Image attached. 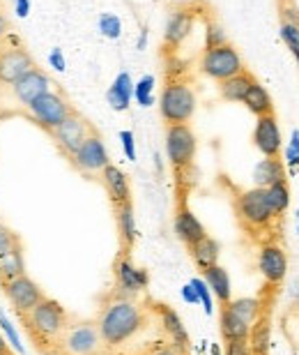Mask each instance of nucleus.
<instances>
[{
    "label": "nucleus",
    "mask_w": 299,
    "mask_h": 355,
    "mask_svg": "<svg viewBox=\"0 0 299 355\" xmlns=\"http://www.w3.org/2000/svg\"><path fill=\"white\" fill-rule=\"evenodd\" d=\"M147 325V309L134 297L113 293L104 304L97 318V330L104 342V349H120L127 346L134 337L141 335Z\"/></svg>",
    "instance_id": "obj_1"
},
{
    "label": "nucleus",
    "mask_w": 299,
    "mask_h": 355,
    "mask_svg": "<svg viewBox=\"0 0 299 355\" xmlns=\"http://www.w3.org/2000/svg\"><path fill=\"white\" fill-rule=\"evenodd\" d=\"M21 323H24L28 337H30V342L39 349V353L51 355L55 339L67 328L69 316L58 300L44 295L30 311L21 314Z\"/></svg>",
    "instance_id": "obj_2"
},
{
    "label": "nucleus",
    "mask_w": 299,
    "mask_h": 355,
    "mask_svg": "<svg viewBox=\"0 0 299 355\" xmlns=\"http://www.w3.org/2000/svg\"><path fill=\"white\" fill-rule=\"evenodd\" d=\"M196 90L189 79L173 76L166 81L159 97V113L166 125H189L196 113Z\"/></svg>",
    "instance_id": "obj_3"
},
{
    "label": "nucleus",
    "mask_w": 299,
    "mask_h": 355,
    "mask_svg": "<svg viewBox=\"0 0 299 355\" xmlns=\"http://www.w3.org/2000/svg\"><path fill=\"white\" fill-rule=\"evenodd\" d=\"M104 351V342L99 337L97 323L78 321L67 323L62 335L55 339L51 355H99Z\"/></svg>",
    "instance_id": "obj_4"
},
{
    "label": "nucleus",
    "mask_w": 299,
    "mask_h": 355,
    "mask_svg": "<svg viewBox=\"0 0 299 355\" xmlns=\"http://www.w3.org/2000/svg\"><path fill=\"white\" fill-rule=\"evenodd\" d=\"M235 212H237L239 224L246 231H262L272 224L274 212L267 203V194L262 187L246 189L235 198Z\"/></svg>",
    "instance_id": "obj_5"
},
{
    "label": "nucleus",
    "mask_w": 299,
    "mask_h": 355,
    "mask_svg": "<svg viewBox=\"0 0 299 355\" xmlns=\"http://www.w3.org/2000/svg\"><path fill=\"white\" fill-rule=\"evenodd\" d=\"M35 67L33 55L26 51L19 37L10 33L0 40V86H12Z\"/></svg>",
    "instance_id": "obj_6"
},
{
    "label": "nucleus",
    "mask_w": 299,
    "mask_h": 355,
    "mask_svg": "<svg viewBox=\"0 0 299 355\" xmlns=\"http://www.w3.org/2000/svg\"><path fill=\"white\" fill-rule=\"evenodd\" d=\"M242 69H244V62H242L239 51L230 42L215 49H205L201 55V72L205 76H210V79H215L217 83L239 74Z\"/></svg>",
    "instance_id": "obj_7"
},
{
    "label": "nucleus",
    "mask_w": 299,
    "mask_h": 355,
    "mask_svg": "<svg viewBox=\"0 0 299 355\" xmlns=\"http://www.w3.org/2000/svg\"><path fill=\"white\" fill-rule=\"evenodd\" d=\"M196 134L189 125H166V157L175 171H184L196 157Z\"/></svg>",
    "instance_id": "obj_8"
},
{
    "label": "nucleus",
    "mask_w": 299,
    "mask_h": 355,
    "mask_svg": "<svg viewBox=\"0 0 299 355\" xmlns=\"http://www.w3.org/2000/svg\"><path fill=\"white\" fill-rule=\"evenodd\" d=\"M28 113L33 116V120L37 123L42 130L46 132H53L62 120H65L69 113L74 111V106L67 102V97H62L60 92L55 90H48L44 92L42 97L35 99L33 104L26 106Z\"/></svg>",
    "instance_id": "obj_9"
},
{
    "label": "nucleus",
    "mask_w": 299,
    "mask_h": 355,
    "mask_svg": "<svg viewBox=\"0 0 299 355\" xmlns=\"http://www.w3.org/2000/svg\"><path fill=\"white\" fill-rule=\"evenodd\" d=\"M72 166L76 171H81L85 175H99L104 171L106 166L111 164V157H109V150H106V144L102 139V134L97 130H92L88 134V139L83 141L81 148L69 157Z\"/></svg>",
    "instance_id": "obj_10"
},
{
    "label": "nucleus",
    "mask_w": 299,
    "mask_h": 355,
    "mask_svg": "<svg viewBox=\"0 0 299 355\" xmlns=\"http://www.w3.org/2000/svg\"><path fill=\"white\" fill-rule=\"evenodd\" d=\"M92 130H95V127L74 109L53 132H48V134H51V139L55 141V146L60 148V153L69 159L78 148H81L83 141L88 139V134Z\"/></svg>",
    "instance_id": "obj_11"
},
{
    "label": "nucleus",
    "mask_w": 299,
    "mask_h": 355,
    "mask_svg": "<svg viewBox=\"0 0 299 355\" xmlns=\"http://www.w3.org/2000/svg\"><path fill=\"white\" fill-rule=\"evenodd\" d=\"M3 291H5V297L12 302V307L19 316L26 314V311H30L35 304L44 297V291L39 288V284L35 279H30L26 272L14 277V279H10V282H5Z\"/></svg>",
    "instance_id": "obj_12"
},
{
    "label": "nucleus",
    "mask_w": 299,
    "mask_h": 355,
    "mask_svg": "<svg viewBox=\"0 0 299 355\" xmlns=\"http://www.w3.org/2000/svg\"><path fill=\"white\" fill-rule=\"evenodd\" d=\"M150 284V275L147 270L136 268L132 263V259L127 257V252L123 257H118L116 261V293L125 295V297H134L138 293H143Z\"/></svg>",
    "instance_id": "obj_13"
},
{
    "label": "nucleus",
    "mask_w": 299,
    "mask_h": 355,
    "mask_svg": "<svg viewBox=\"0 0 299 355\" xmlns=\"http://www.w3.org/2000/svg\"><path fill=\"white\" fill-rule=\"evenodd\" d=\"M253 146L258 148L262 157H279L283 148L281 127L274 113L255 118V130H253Z\"/></svg>",
    "instance_id": "obj_14"
},
{
    "label": "nucleus",
    "mask_w": 299,
    "mask_h": 355,
    "mask_svg": "<svg viewBox=\"0 0 299 355\" xmlns=\"http://www.w3.org/2000/svg\"><path fill=\"white\" fill-rule=\"evenodd\" d=\"M194 24H196V12L173 10L168 14L166 28H163V46L170 53H175L184 44V40L191 35V31H194Z\"/></svg>",
    "instance_id": "obj_15"
},
{
    "label": "nucleus",
    "mask_w": 299,
    "mask_h": 355,
    "mask_svg": "<svg viewBox=\"0 0 299 355\" xmlns=\"http://www.w3.org/2000/svg\"><path fill=\"white\" fill-rule=\"evenodd\" d=\"M48 90H51V79H48V76L42 72L39 67H33L30 72L24 74L19 81L12 83L14 99H17L19 104H24V106L33 104L35 99L42 97Z\"/></svg>",
    "instance_id": "obj_16"
},
{
    "label": "nucleus",
    "mask_w": 299,
    "mask_h": 355,
    "mask_svg": "<svg viewBox=\"0 0 299 355\" xmlns=\"http://www.w3.org/2000/svg\"><path fill=\"white\" fill-rule=\"evenodd\" d=\"M258 270L269 284H281L288 275V257L279 245L267 243L258 252Z\"/></svg>",
    "instance_id": "obj_17"
},
{
    "label": "nucleus",
    "mask_w": 299,
    "mask_h": 355,
    "mask_svg": "<svg viewBox=\"0 0 299 355\" xmlns=\"http://www.w3.org/2000/svg\"><path fill=\"white\" fill-rule=\"evenodd\" d=\"M152 311L159 316V325H161L163 335L173 344L189 349V335H187V328H184L180 314H177L173 307H168V304H152Z\"/></svg>",
    "instance_id": "obj_18"
},
{
    "label": "nucleus",
    "mask_w": 299,
    "mask_h": 355,
    "mask_svg": "<svg viewBox=\"0 0 299 355\" xmlns=\"http://www.w3.org/2000/svg\"><path fill=\"white\" fill-rule=\"evenodd\" d=\"M99 178H102V182H104L106 191H109V198H111L113 205H120V203L132 201L129 178H127V173L120 166L109 164L102 173H99Z\"/></svg>",
    "instance_id": "obj_19"
},
{
    "label": "nucleus",
    "mask_w": 299,
    "mask_h": 355,
    "mask_svg": "<svg viewBox=\"0 0 299 355\" xmlns=\"http://www.w3.org/2000/svg\"><path fill=\"white\" fill-rule=\"evenodd\" d=\"M173 229H175V236L180 238L187 247L208 236V231H205V226L201 224V219H198L187 205H180V208H177Z\"/></svg>",
    "instance_id": "obj_20"
},
{
    "label": "nucleus",
    "mask_w": 299,
    "mask_h": 355,
    "mask_svg": "<svg viewBox=\"0 0 299 355\" xmlns=\"http://www.w3.org/2000/svg\"><path fill=\"white\" fill-rule=\"evenodd\" d=\"M116 208V222H118V233H120V243H123L125 252H129L134 243L138 238V226H136V215H134V205L132 201L113 205Z\"/></svg>",
    "instance_id": "obj_21"
},
{
    "label": "nucleus",
    "mask_w": 299,
    "mask_h": 355,
    "mask_svg": "<svg viewBox=\"0 0 299 355\" xmlns=\"http://www.w3.org/2000/svg\"><path fill=\"white\" fill-rule=\"evenodd\" d=\"M106 99H109L113 111H127L132 106L134 99V79L129 72H120L116 79H113L109 92H106Z\"/></svg>",
    "instance_id": "obj_22"
},
{
    "label": "nucleus",
    "mask_w": 299,
    "mask_h": 355,
    "mask_svg": "<svg viewBox=\"0 0 299 355\" xmlns=\"http://www.w3.org/2000/svg\"><path fill=\"white\" fill-rule=\"evenodd\" d=\"M286 180V164L279 157H265L260 159L253 168V182L255 187H272L274 182Z\"/></svg>",
    "instance_id": "obj_23"
},
{
    "label": "nucleus",
    "mask_w": 299,
    "mask_h": 355,
    "mask_svg": "<svg viewBox=\"0 0 299 355\" xmlns=\"http://www.w3.org/2000/svg\"><path fill=\"white\" fill-rule=\"evenodd\" d=\"M253 81H255L253 74L246 72V69H242L239 74L230 76V79L219 81V95H221V99H226V102H230V104H242V102H244L246 90L251 88Z\"/></svg>",
    "instance_id": "obj_24"
},
{
    "label": "nucleus",
    "mask_w": 299,
    "mask_h": 355,
    "mask_svg": "<svg viewBox=\"0 0 299 355\" xmlns=\"http://www.w3.org/2000/svg\"><path fill=\"white\" fill-rule=\"evenodd\" d=\"M203 279L208 284V288L212 291V295L217 297L219 304H228L233 300V288H230V277L221 266H212L208 270H203Z\"/></svg>",
    "instance_id": "obj_25"
},
{
    "label": "nucleus",
    "mask_w": 299,
    "mask_h": 355,
    "mask_svg": "<svg viewBox=\"0 0 299 355\" xmlns=\"http://www.w3.org/2000/svg\"><path fill=\"white\" fill-rule=\"evenodd\" d=\"M26 272V263H24V245L21 240H17L10 250L0 254V284L14 279V277Z\"/></svg>",
    "instance_id": "obj_26"
},
{
    "label": "nucleus",
    "mask_w": 299,
    "mask_h": 355,
    "mask_svg": "<svg viewBox=\"0 0 299 355\" xmlns=\"http://www.w3.org/2000/svg\"><path fill=\"white\" fill-rule=\"evenodd\" d=\"M189 254H191V259H194V263L198 268L208 270V268L219 263V254H221V247H219V243H217L215 238L205 236V238L198 240V243L189 245Z\"/></svg>",
    "instance_id": "obj_27"
},
{
    "label": "nucleus",
    "mask_w": 299,
    "mask_h": 355,
    "mask_svg": "<svg viewBox=\"0 0 299 355\" xmlns=\"http://www.w3.org/2000/svg\"><path fill=\"white\" fill-rule=\"evenodd\" d=\"M219 330H221V337L226 342H233V339H248L251 325L244 323L235 311L228 309V304H221V311H219Z\"/></svg>",
    "instance_id": "obj_28"
},
{
    "label": "nucleus",
    "mask_w": 299,
    "mask_h": 355,
    "mask_svg": "<svg viewBox=\"0 0 299 355\" xmlns=\"http://www.w3.org/2000/svg\"><path fill=\"white\" fill-rule=\"evenodd\" d=\"M242 104H244L246 109L251 111L255 118L267 116V113H274L272 95H269L267 88L262 86V83H258V81H253V83H251V88L246 90L244 102H242Z\"/></svg>",
    "instance_id": "obj_29"
},
{
    "label": "nucleus",
    "mask_w": 299,
    "mask_h": 355,
    "mask_svg": "<svg viewBox=\"0 0 299 355\" xmlns=\"http://www.w3.org/2000/svg\"><path fill=\"white\" fill-rule=\"evenodd\" d=\"M248 346H251L253 355H267L269 346H272V325H269L267 316H258L248 330Z\"/></svg>",
    "instance_id": "obj_30"
},
{
    "label": "nucleus",
    "mask_w": 299,
    "mask_h": 355,
    "mask_svg": "<svg viewBox=\"0 0 299 355\" xmlns=\"http://www.w3.org/2000/svg\"><path fill=\"white\" fill-rule=\"evenodd\" d=\"M99 355H189V349L177 346L168 339V342H152V344H145V346H141V349H134L127 353H116L113 349H104Z\"/></svg>",
    "instance_id": "obj_31"
},
{
    "label": "nucleus",
    "mask_w": 299,
    "mask_h": 355,
    "mask_svg": "<svg viewBox=\"0 0 299 355\" xmlns=\"http://www.w3.org/2000/svg\"><path fill=\"white\" fill-rule=\"evenodd\" d=\"M267 194V203L272 208L274 217L283 215L288 208H290V187H288V180H281V182H274L272 187L265 189Z\"/></svg>",
    "instance_id": "obj_32"
},
{
    "label": "nucleus",
    "mask_w": 299,
    "mask_h": 355,
    "mask_svg": "<svg viewBox=\"0 0 299 355\" xmlns=\"http://www.w3.org/2000/svg\"><path fill=\"white\" fill-rule=\"evenodd\" d=\"M228 309L235 311L244 323L253 325L255 318L260 316V300H255V297H237V300L228 302Z\"/></svg>",
    "instance_id": "obj_33"
},
{
    "label": "nucleus",
    "mask_w": 299,
    "mask_h": 355,
    "mask_svg": "<svg viewBox=\"0 0 299 355\" xmlns=\"http://www.w3.org/2000/svg\"><path fill=\"white\" fill-rule=\"evenodd\" d=\"M154 86H156V79L152 74L141 76V79L134 83V99H136L143 109L154 104Z\"/></svg>",
    "instance_id": "obj_34"
},
{
    "label": "nucleus",
    "mask_w": 299,
    "mask_h": 355,
    "mask_svg": "<svg viewBox=\"0 0 299 355\" xmlns=\"http://www.w3.org/2000/svg\"><path fill=\"white\" fill-rule=\"evenodd\" d=\"M97 28H99V33H102V37L106 40H120V35H123V21L111 12H104L102 17H99Z\"/></svg>",
    "instance_id": "obj_35"
},
{
    "label": "nucleus",
    "mask_w": 299,
    "mask_h": 355,
    "mask_svg": "<svg viewBox=\"0 0 299 355\" xmlns=\"http://www.w3.org/2000/svg\"><path fill=\"white\" fill-rule=\"evenodd\" d=\"M221 44H228L224 26L217 19H208L205 21V49H215Z\"/></svg>",
    "instance_id": "obj_36"
},
{
    "label": "nucleus",
    "mask_w": 299,
    "mask_h": 355,
    "mask_svg": "<svg viewBox=\"0 0 299 355\" xmlns=\"http://www.w3.org/2000/svg\"><path fill=\"white\" fill-rule=\"evenodd\" d=\"M189 284L194 286L196 295H198V302L203 304L205 314H208V316L215 314V300H212V291L208 288V284H205V279H201V277H194V279H191Z\"/></svg>",
    "instance_id": "obj_37"
},
{
    "label": "nucleus",
    "mask_w": 299,
    "mask_h": 355,
    "mask_svg": "<svg viewBox=\"0 0 299 355\" xmlns=\"http://www.w3.org/2000/svg\"><path fill=\"white\" fill-rule=\"evenodd\" d=\"M281 40L283 44L290 49V53H299V26L297 24H290V21H281Z\"/></svg>",
    "instance_id": "obj_38"
},
{
    "label": "nucleus",
    "mask_w": 299,
    "mask_h": 355,
    "mask_svg": "<svg viewBox=\"0 0 299 355\" xmlns=\"http://www.w3.org/2000/svg\"><path fill=\"white\" fill-rule=\"evenodd\" d=\"M0 330H3V335H5V339L10 342V346L17 353H24L26 349H24V344H21V337H19V332H17V328L12 325V321L7 318L3 311H0Z\"/></svg>",
    "instance_id": "obj_39"
},
{
    "label": "nucleus",
    "mask_w": 299,
    "mask_h": 355,
    "mask_svg": "<svg viewBox=\"0 0 299 355\" xmlns=\"http://www.w3.org/2000/svg\"><path fill=\"white\" fill-rule=\"evenodd\" d=\"M286 166L290 171H299V130H293L286 148Z\"/></svg>",
    "instance_id": "obj_40"
},
{
    "label": "nucleus",
    "mask_w": 299,
    "mask_h": 355,
    "mask_svg": "<svg viewBox=\"0 0 299 355\" xmlns=\"http://www.w3.org/2000/svg\"><path fill=\"white\" fill-rule=\"evenodd\" d=\"M120 141H123V150L129 162H136V139H134L132 130H123L120 132Z\"/></svg>",
    "instance_id": "obj_41"
},
{
    "label": "nucleus",
    "mask_w": 299,
    "mask_h": 355,
    "mask_svg": "<svg viewBox=\"0 0 299 355\" xmlns=\"http://www.w3.org/2000/svg\"><path fill=\"white\" fill-rule=\"evenodd\" d=\"M226 355H253L251 346H248V339H233V342H226Z\"/></svg>",
    "instance_id": "obj_42"
},
{
    "label": "nucleus",
    "mask_w": 299,
    "mask_h": 355,
    "mask_svg": "<svg viewBox=\"0 0 299 355\" xmlns=\"http://www.w3.org/2000/svg\"><path fill=\"white\" fill-rule=\"evenodd\" d=\"M17 240H21V238L17 236V233H12L3 222H0V254L10 250V247H12L14 243H17Z\"/></svg>",
    "instance_id": "obj_43"
},
{
    "label": "nucleus",
    "mask_w": 299,
    "mask_h": 355,
    "mask_svg": "<svg viewBox=\"0 0 299 355\" xmlns=\"http://www.w3.org/2000/svg\"><path fill=\"white\" fill-rule=\"evenodd\" d=\"M48 65H51L55 72H65V69H67L65 53H62L60 49H53V51L48 53Z\"/></svg>",
    "instance_id": "obj_44"
},
{
    "label": "nucleus",
    "mask_w": 299,
    "mask_h": 355,
    "mask_svg": "<svg viewBox=\"0 0 299 355\" xmlns=\"http://www.w3.org/2000/svg\"><path fill=\"white\" fill-rule=\"evenodd\" d=\"M281 17H283L281 21H290V24H297L299 26V10H297L295 5H286V7H283Z\"/></svg>",
    "instance_id": "obj_45"
},
{
    "label": "nucleus",
    "mask_w": 299,
    "mask_h": 355,
    "mask_svg": "<svg viewBox=\"0 0 299 355\" xmlns=\"http://www.w3.org/2000/svg\"><path fill=\"white\" fill-rule=\"evenodd\" d=\"M180 293H182V300L187 302V304H201V302H198V295H196V291H194L191 284H184Z\"/></svg>",
    "instance_id": "obj_46"
},
{
    "label": "nucleus",
    "mask_w": 299,
    "mask_h": 355,
    "mask_svg": "<svg viewBox=\"0 0 299 355\" xmlns=\"http://www.w3.org/2000/svg\"><path fill=\"white\" fill-rule=\"evenodd\" d=\"M14 12H17V17L26 19L30 14V0H14Z\"/></svg>",
    "instance_id": "obj_47"
},
{
    "label": "nucleus",
    "mask_w": 299,
    "mask_h": 355,
    "mask_svg": "<svg viewBox=\"0 0 299 355\" xmlns=\"http://www.w3.org/2000/svg\"><path fill=\"white\" fill-rule=\"evenodd\" d=\"M10 21H7V17H5V12H0V40L3 37H7V35H10Z\"/></svg>",
    "instance_id": "obj_48"
},
{
    "label": "nucleus",
    "mask_w": 299,
    "mask_h": 355,
    "mask_svg": "<svg viewBox=\"0 0 299 355\" xmlns=\"http://www.w3.org/2000/svg\"><path fill=\"white\" fill-rule=\"evenodd\" d=\"M145 46H147V31L143 28V31H141V37H138V42H136V49H138V51H143Z\"/></svg>",
    "instance_id": "obj_49"
},
{
    "label": "nucleus",
    "mask_w": 299,
    "mask_h": 355,
    "mask_svg": "<svg viewBox=\"0 0 299 355\" xmlns=\"http://www.w3.org/2000/svg\"><path fill=\"white\" fill-rule=\"evenodd\" d=\"M290 295H293L295 300H299V277L293 282V288H290Z\"/></svg>",
    "instance_id": "obj_50"
},
{
    "label": "nucleus",
    "mask_w": 299,
    "mask_h": 355,
    "mask_svg": "<svg viewBox=\"0 0 299 355\" xmlns=\"http://www.w3.org/2000/svg\"><path fill=\"white\" fill-rule=\"evenodd\" d=\"M7 349H10V344H7V339H5V335H3V330H0V353L7 351Z\"/></svg>",
    "instance_id": "obj_51"
},
{
    "label": "nucleus",
    "mask_w": 299,
    "mask_h": 355,
    "mask_svg": "<svg viewBox=\"0 0 299 355\" xmlns=\"http://www.w3.org/2000/svg\"><path fill=\"white\" fill-rule=\"evenodd\" d=\"M0 355H14V353H12L10 349H7V351H3V353H0Z\"/></svg>",
    "instance_id": "obj_52"
},
{
    "label": "nucleus",
    "mask_w": 299,
    "mask_h": 355,
    "mask_svg": "<svg viewBox=\"0 0 299 355\" xmlns=\"http://www.w3.org/2000/svg\"><path fill=\"white\" fill-rule=\"evenodd\" d=\"M0 12H5V3H3V0H0Z\"/></svg>",
    "instance_id": "obj_53"
},
{
    "label": "nucleus",
    "mask_w": 299,
    "mask_h": 355,
    "mask_svg": "<svg viewBox=\"0 0 299 355\" xmlns=\"http://www.w3.org/2000/svg\"><path fill=\"white\" fill-rule=\"evenodd\" d=\"M295 60H297V67H299V53H295Z\"/></svg>",
    "instance_id": "obj_54"
},
{
    "label": "nucleus",
    "mask_w": 299,
    "mask_h": 355,
    "mask_svg": "<svg viewBox=\"0 0 299 355\" xmlns=\"http://www.w3.org/2000/svg\"><path fill=\"white\" fill-rule=\"evenodd\" d=\"M295 217H297V222H299V210H297V212H295Z\"/></svg>",
    "instance_id": "obj_55"
}]
</instances>
